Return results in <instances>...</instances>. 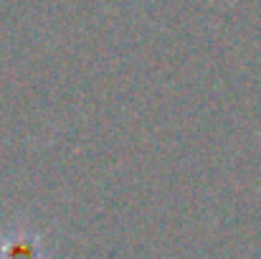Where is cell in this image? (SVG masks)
<instances>
[{
	"mask_svg": "<svg viewBox=\"0 0 261 259\" xmlns=\"http://www.w3.org/2000/svg\"><path fill=\"white\" fill-rule=\"evenodd\" d=\"M8 259H38V254L31 244H18L8 252Z\"/></svg>",
	"mask_w": 261,
	"mask_h": 259,
	"instance_id": "cell-1",
	"label": "cell"
}]
</instances>
